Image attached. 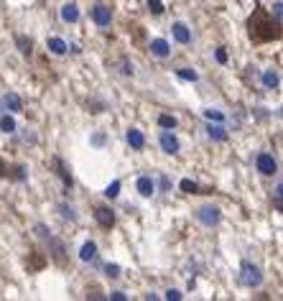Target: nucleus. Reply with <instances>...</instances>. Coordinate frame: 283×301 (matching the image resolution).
Masks as SVG:
<instances>
[{
  "label": "nucleus",
  "instance_id": "obj_1",
  "mask_svg": "<svg viewBox=\"0 0 283 301\" xmlns=\"http://www.w3.org/2000/svg\"><path fill=\"white\" fill-rule=\"evenodd\" d=\"M248 28H250V38L252 43H265V41H276L281 38V21H273L268 16L265 8H255L252 16L248 21Z\"/></svg>",
  "mask_w": 283,
  "mask_h": 301
},
{
  "label": "nucleus",
  "instance_id": "obj_2",
  "mask_svg": "<svg viewBox=\"0 0 283 301\" xmlns=\"http://www.w3.org/2000/svg\"><path fill=\"white\" fill-rule=\"evenodd\" d=\"M240 283L248 286V289H258V286L263 283L260 268L255 263H250V261H243V265H240Z\"/></svg>",
  "mask_w": 283,
  "mask_h": 301
},
{
  "label": "nucleus",
  "instance_id": "obj_3",
  "mask_svg": "<svg viewBox=\"0 0 283 301\" xmlns=\"http://www.w3.org/2000/svg\"><path fill=\"white\" fill-rule=\"evenodd\" d=\"M41 240H46V245H49V253H51V258L56 265H67V245L62 243L59 237L54 235H43Z\"/></svg>",
  "mask_w": 283,
  "mask_h": 301
},
{
  "label": "nucleus",
  "instance_id": "obj_4",
  "mask_svg": "<svg viewBox=\"0 0 283 301\" xmlns=\"http://www.w3.org/2000/svg\"><path fill=\"white\" fill-rule=\"evenodd\" d=\"M197 220L204 225V227H214V225H219V220H222V212L212 204H204V207L197 209Z\"/></svg>",
  "mask_w": 283,
  "mask_h": 301
},
{
  "label": "nucleus",
  "instance_id": "obj_5",
  "mask_svg": "<svg viewBox=\"0 0 283 301\" xmlns=\"http://www.w3.org/2000/svg\"><path fill=\"white\" fill-rule=\"evenodd\" d=\"M95 220H97V225L102 230H110V227H115V212L110 207H105V204H97L95 207Z\"/></svg>",
  "mask_w": 283,
  "mask_h": 301
},
{
  "label": "nucleus",
  "instance_id": "obj_6",
  "mask_svg": "<svg viewBox=\"0 0 283 301\" xmlns=\"http://www.w3.org/2000/svg\"><path fill=\"white\" fill-rule=\"evenodd\" d=\"M255 166H258V171H260L263 176H273V174L278 171V163H276V158H273L271 153H258Z\"/></svg>",
  "mask_w": 283,
  "mask_h": 301
},
{
  "label": "nucleus",
  "instance_id": "obj_7",
  "mask_svg": "<svg viewBox=\"0 0 283 301\" xmlns=\"http://www.w3.org/2000/svg\"><path fill=\"white\" fill-rule=\"evenodd\" d=\"M158 143H161V148L166 150L169 156H176V153H178V148H181V143H178V138H176L171 130H163V133L158 135Z\"/></svg>",
  "mask_w": 283,
  "mask_h": 301
},
{
  "label": "nucleus",
  "instance_id": "obj_8",
  "mask_svg": "<svg viewBox=\"0 0 283 301\" xmlns=\"http://www.w3.org/2000/svg\"><path fill=\"white\" fill-rule=\"evenodd\" d=\"M51 163H54V169H56L54 174H56L59 179H62V184H64V189L69 191V189L74 187V182H71V174H69V166H67V163H64L62 158H59V156H54V158H51Z\"/></svg>",
  "mask_w": 283,
  "mask_h": 301
},
{
  "label": "nucleus",
  "instance_id": "obj_9",
  "mask_svg": "<svg viewBox=\"0 0 283 301\" xmlns=\"http://www.w3.org/2000/svg\"><path fill=\"white\" fill-rule=\"evenodd\" d=\"M92 21H95L100 28H107V26H110V21H112V10H110L107 5L97 3V5L92 8Z\"/></svg>",
  "mask_w": 283,
  "mask_h": 301
},
{
  "label": "nucleus",
  "instance_id": "obj_10",
  "mask_svg": "<svg viewBox=\"0 0 283 301\" xmlns=\"http://www.w3.org/2000/svg\"><path fill=\"white\" fill-rule=\"evenodd\" d=\"M148 49H151V54L158 56V59H169L171 56V46H169V41H163V38H153L151 43H148Z\"/></svg>",
  "mask_w": 283,
  "mask_h": 301
},
{
  "label": "nucleus",
  "instance_id": "obj_11",
  "mask_svg": "<svg viewBox=\"0 0 283 301\" xmlns=\"http://www.w3.org/2000/svg\"><path fill=\"white\" fill-rule=\"evenodd\" d=\"M171 31H174V38H176L178 43H184V46H186V43H191V28H189L186 23H181V21L174 23Z\"/></svg>",
  "mask_w": 283,
  "mask_h": 301
},
{
  "label": "nucleus",
  "instance_id": "obj_12",
  "mask_svg": "<svg viewBox=\"0 0 283 301\" xmlns=\"http://www.w3.org/2000/svg\"><path fill=\"white\" fill-rule=\"evenodd\" d=\"M136 189H138L141 197H151V194L156 191V182H153L151 176H141L138 182H136Z\"/></svg>",
  "mask_w": 283,
  "mask_h": 301
},
{
  "label": "nucleus",
  "instance_id": "obj_13",
  "mask_svg": "<svg viewBox=\"0 0 283 301\" xmlns=\"http://www.w3.org/2000/svg\"><path fill=\"white\" fill-rule=\"evenodd\" d=\"M62 21L64 23H77L79 21V8H77V3H64L62 5Z\"/></svg>",
  "mask_w": 283,
  "mask_h": 301
},
{
  "label": "nucleus",
  "instance_id": "obj_14",
  "mask_svg": "<svg viewBox=\"0 0 283 301\" xmlns=\"http://www.w3.org/2000/svg\"><path fill=\"white\" fill-rule=\"evenodd\" d=\"M125 138H128L130 148H136V150H141V148L145 146V135H143L138 128H130V130L125 133Z\"/></svg>",
  "mask_w": 283,
  "mask_h": 301
},
{
  "label": "nucleus",
  "instance_id": "obj_15",
  "mask_svg": "<svg viewBox=\"0 0 283 301\" xmlns=\"http://www.w3.org/2000/svg\"><path fill=\"white\" fill-rule=\"evenodd\" d=\"M3 105H5L10 113H21V110H23V100H21L16 92H8V95L3 97Z\"/></svg>",
  "mask_w": 283,
  "mask_h": 301
},
{
  "label": "nucleus",
  "instance_id": "obj_16",
  "mask_svg": "<svg viewBox=\"0 0 283 301\" xmlns=\"http://www.w3.org/2000/svg\"><path fill=\"white\" fill-rule=\"evenodd\" d=\"M46 46H49V51L51 54H56V56H64L67 51H69V46H67V41L64 38H49V43H46Z\"/></svg>",
  "mask_w": 283,
  "mask_h": 301
},
{
  "label": "nucleus",
  "instance_id": "obj_17",
  "mask_svg": "<svg viewBox=\"0 0 283 301\" xmlns=\"http://www.w3.org/2000/svg\"><path fill=\"white\" fill-rule=\"evenodd\" d=\"M79 258H82L84 263H89V261H95V258H97V245L92 243V240H87V243L82 245V250H79Z\"/></svg>",
  "mask_w": 283,
  "mask_h": 301
},
{
  "label": "nucleus",
  "instance_id": "obj_18",
  "mask_svg": "<svg viewBox=\"0 0 283 301\" xmlns=\"http://www.w3.org/2000/svg\"><path fill=\"white\" fill-rule=\"evenodd\" d=\"M16 46L23 56H31L34 54V41L31 38H26V36H16Z\"/></svg>",
  "mask_w": 283,
  "mask_h": 301
},
{
  "label": "nucleus",
  "instance_id": "obj_19",
  "mask_svg": "<svg viewBox=\"0 0 283 301\" xmlns=\"http://www.w3.org/2000/svg\"><path fill=\"white\" fill-rule=\"evenodd\" d=\"M207 135H210L212 141H227V130L222 128L219 123H217V125H210V128H207Z\"/></svg>",
  "mask_w": 283,
  "mask_h": 301
},
{
  "label": "nucleus",
  "instance_id": "obj_20",
  "mask_svg": "<svg viewBox=\"0 0 283 301\" xmlns=\"http://www.w3.org/2000/svg\"><path fill=\"white\" fill-rule=\"evenodd\" d=\"M278 74L273 72V69H268V72H263V84L268 87V89H278Z\"/></svg>",
  "mask_w": 283,
  "mask_h": 301
},
{
  "label": "nucleus",
  "instance_id": "obj_21",
  "mask_svg": "<svg viewBox=\"0 0 283 301\" xmlns=\"http://www.w3.org/2000/svg\"><path fill=\"white\" fill-rule=\"evenodd\" d=\"M158 125H161L163 130H174V128L178 125V120H176L174 115H158Z\"/></svg>",
  "mask_w": 283,
  "mask_h": 301
},
{
  "label": "nucleus",
  "instance_id": "obj_22",
  "mask_svg": "<svg viewBox=\"0 0 283 301\" xmlns=\"http://www.w3.org/2000/svg\"><path fill=\"white\" fill-rule=\"evenodd\" d=\"M0 130H3V133H16V120H13L10 115H3V117H0Z\"/></svg>",
  "mask_w": 283,
  "mask_h": 301
},
{
  "label": "nucleus",
  "instance_id": "obj_23",
  "mask_svg": "<svg viewBox=\"0 0 283 301\" xmlns=\"http://www.w3.org/2000/svg\"><path fill=\"white\" fill-rule=\"evenodd\" d=\"M178 189H181L184 194H199V184H197V182H191V179H181Z\"/></svg>",
  "mask_w": 283,
  "mask_h": 301
},
{
  "label": "nucleus",
  "instance_id": "obj_24",
  "mask_svg": "<svg viewBox=\"0 0 283 301\" xmlns=\"http://www.w3.org/2000/svg\"><path fill=\"white\" fill-rule=\"evenodd\" d=\"M176 74L181 79H186V82H197L199 79V74L194 72V69H189V67H181V69H176Z\"/></svg>",
  "mask_w": 283,
  "mask_h": 301
},
{
  "label": "nucleus",
  "instance_id": "obj_25",
  "mask_svg": "<svg viewBox=\"0 0 283 301\" xmlns=\"http://www.w3.org/2000/svg\"><path fill=\"white\" fill-rule=\"evenodd\" d=\"M8 176H10V179H16V182H26L28 171H26L23 163H18V166H13V171H8Z\"/></svg>",
  "mask_w": 283,
  "mask_h": 301
},
{
  "label": "nucleus",
  "instance_id": "obj_26",
  "mask_svg": "<svg viewBox=\"0 0 283 301\" xmlns=\"http://www.w3.org/2000/svg\"><path fill=\"white\" fill-rule=\"evenodd\" d=\"M59 215H62L64 220H69V222H77V212H74L69 204H59Z\"/></svg>",
  "mask_w": 283,
  "mask_h": 301
},
{
  "label": "nucleus",
  "instance_id": "obj_27",
  "mask_svg": "<svg viewBox=\"0 0 283 301\" xmlns=\"http://www.w3.org/2000/svg\"><path fill=\"white\" fill-rule=\"evenodd\" d=\"M105 276H107V278H120V265L107 263V265H105Z\"/></svg>",
  "mask_w": 283,
  "mask_h": 301
},
{
  "label": "nucleus",
  "instance_id": "obj_28",
  "mask_svg": "<svg viewBox=\"0 0 283 301\" xmlns=\"http://www.w3.org/2000/svg\"><path fill=\"white\" fill-rule=\"evenodd\" d=\"M204 117L210 120V123H212V120H214V123H222V120H225V115H222L219 110H204Z\"/></svg>",
  "mask_w": 283,
  "mask_h": 301
},
{
  "label": "nucleus",
  "instance_id": "obj_29",
  "mask_svg": "<svg viewBox=\"0 0 283 301\" xmlns=\"http://www.w3.org/2000/svg\"><path fill=\"white\" fill-rule=\"evenodd\" d=\"M117 194H120V182H112V184L105 189V197H107V199H115Z\"/></svg>",
  "mask_w": 283,
  "mask_h": 301
},
{
  "label": "nucleus",
  "instance_id": "obj_30",
  "mask_svg": "<svg viewBox=\"0 0 283 301\" xmlns=\"http://www.w3.org/2000/svg\"><path fill=\"white\" fill-rule=\"evenodd\" d=\"M148 10H151L153 16H161V13H163V3H161V0H148Z\"/></svg>",
  "mask_w": 283,
  "mask_h": 301
},
{
  "label": "nucleus",
  "instance_id": "obj_31",
  "mask_svg": "<svg viewBox=\"0 0 283 301\" xmlns=\"http://www.w3.org/2000/svg\"><path fill=\"white\" fill-rule=\"evenodd\" d=\"M43 263H46V258H43L41 253H34V261H31V265H34V268H43Z\"/></svg>",
  "mask_w": 283,
  "mask_h": 301
},
{
  "label": "nucleus",
  "instance_id": "obj_32",
  "mask_svg": "<svg viewBox=\"0 0 283 301\" xmlns=\"http://www.w3.org/2000/svg\"><path fill=\"white\" fill-rule=\"evenodd\" d=\"M214 59H217V64H227V51L225 49H217L214 51Z\"/></svg>",
  "mask_w": 283,
  "mask_h": 301
},
{
  "label": "nucleus",
  "instance_id": "obj_33",
  "mask_svg": "<svg viewBox=\"0 0 283 301\" xmlns=\"http://www.w3.org/2000/svg\"><path fill=\"white\" fill-rule=\"evenodd\" d=\"M166 299L169 301H178V299H181V291H178V289H169L166 291Z\"/></svg>",
  "mask_w": 283,
  "mask_h": 301
},
{
  "label": "nucleus",
  "instance_id": "obj_34",
  "mask_svg": "<svg viewBox=\"0 0 283 301\" xmlns=\"http://www.w3.org/2000/svg\"><path fill=\"white\" fill-rule=\"evenodd\" d=\"M120 64H123V74H133V64L128 62V59H123Z\"/></svg>",
  "mask_w": 283,
  "mask_h": 301
},
{
  "label": "nucleus",
  "instance_id": "obj_35",
  "mask_svg": "<svg viewBox=\"0 0 283 301\" xmlns=\"http://www.w3.org/2000/svg\"><path fill=\"white\" fill-rule=\"evenodd\" d=\"M273 16H276V21H281V0L273 5Z\"/></svg>",
  "mask_w": 283,
  "mask_h": 301
},
{
  "label": "nucleus",
  "instance_id": "obj_36",
  "mask_svg": "<svg viewBox=\"0 0 283 301\" xmlns=\"http://www.w3.org/2000/svg\"><path fill=\"white\" fill-rule=\"evenodd\" d=\"M110 299H115V301H125L128 296H125V294H120V291H115V294H110Z\"/></svg>",
  "mask_w": 283,
  "mask_h": 301
},
{
  "label": "nucleus",
  "instance_id": "obj_37",
  "mask_svg": "<svg viewBox=\"0 0 283 301\" xmlns=\"http://www.w3.org/2000/svg\"><path fill=\"white\" fill-rule=\"evenodd\" d=\"M169 187H171V182H169V179H166V176H161V189H163V191H166Z\"/></svg>",
  "mask_w": 283,
  "mask_h": 301
},
{
  "label": "nucleus",
  "instance_id": "obj_38",
  "mask_svg": "<svg viewBox=\"0 0 283 301\" xmlns=\"http://www.w3.org/2000/svg\"><path fill=\"white\" fill-rule=\"evenodd\" d=\"M92 141H95L97 146H102V143H105V135H102V133H97V135H95V138H92Z\"/></svg>",
  "mask_w": 283,
  "mask_h": 301
},
{
  "label": "nucleus",
  "instance_id": "obj_39",
  "mask_svg": "<svg viewBox=\"0 0 283 301\" xmlns=\"http://www.w3.org/2000/svg\"><path fill=\"white\" fill-rule=\"evenodd\" d=\"M0 176H8V169H5V163H3V158H0Z\"/></svg>",
  "mask_w": 283,
  "mask_h": 301
}]
</instances>
